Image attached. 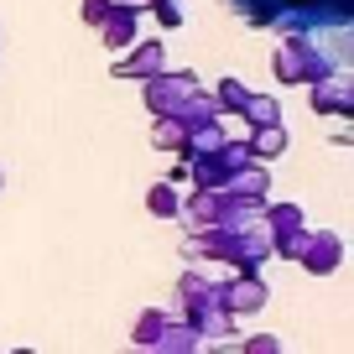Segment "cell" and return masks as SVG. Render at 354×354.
I'll return each instance as SVG.
<instances>
[{"label":"cell","mask_w":354,"mask_h":354,"mask_svg":"<svg viewBox=\"0 0 354 354\" xmlns=\"http://www.w3.org/2000/svg\"><path fill=\"white\" fill-rule=\"evenodd\" d=\"M277 84H318L328 73H349V26H328V32H287L271 57Z\"/></svg>","instance_id":"obj_1"},{"label":"cell","mask_w":354,"mask_h":354,"mask_svg":"<svg viewBox=\"0 0 354 354\" xmlns=\"http://www.w3.org/2000/svg\"><path fill=\"white\" fill-rule=\"evenodd\" d=\"M183 255L188 261H224L234 271H261L271 261V240L261 230V214H234V219L209 224V230H188Z\"/></svg>","instance_id":"obj_2"},{"label":"cell","mask_w":354,"mask_h":354,"mask_svg":"<svg viewBox=\"0 0 354 354\" xmlns=\"http://www.w3.org/2000/svg\"><path fill=\"white\" fill-rule=\"evenodd\" d=\"M261 230H266V240H271V255H277V261H297L302 240H308V214H302V203H266Z\"/></svg>","instance_id":"obj_3"},{"label":"cell","mask_w":354,"mask_h":354,"mask_svg":"<svg viewBox=\"0 0 354 354\" xmlns=\"http://www.w3.org/2000/svg\"><path fill=\"white\" fill-rule=\"evenodd\" d=\"M214 302H219L230 318H250V313H266L271 302V281L261 271H234V277L214 281Z\"/></svg>","instance_id":"obj_4"},{"label":"cell","mask_w":354,"mask_h":354,"mask_svg":"<svg viewBox=\"0 0 354 354\" xmlns=\"http://www.w3.org/2000/svg\"><path fill=\"white\" fill-rule=\"evenodd\" d=\"M198 73H193V68H183V73H177V68H162V73H151L141 84V100H146V110L151 115H177L183 110V100H193V94H198Z\"/></svg>","instance_id":"obj_5"},{"label":"cell","mask_w":354,"mask_h":354,"mask_svg":"<svg viewBox=\"0 0 354 354\" xmlns=\"http://www.w3.org/2000/svg\"><path fill=\"white\" fill-rule=\"evenodd\" d=\"M177 318L188 323L193 333L203 339V349L219 354V349H240V318H230V313L219 308V302H203V308H188L177 313Z\"/></svg>","instance_id":"obj_6"},{"label":"cell","mask_w":354,"mask_h":354,"mask_svg":"<svg viewBox=\"0 0 354 354\" xmlns=\"http://www.w3.org/2000/svg\"><path fill=\"white\" fill-rule=\"evenodd\" d=\"M224 198L234 203V214H261L271 203V167L266 162H250L224 183Z\"/></svg>","instance_id":"obj_7"},{"label":"cell","mask_w":354,"mask_h":354,"mask_svg":"<svg viewBox=\"0 0 354 354\" xmlns=\"http://www.w3.org/2000/svg\"><path fill=\"white\" fill-rule=\"evenodd\" d=\"M297 266L308 277H333L344 266V234L339 230H308V240L297 250Z\"/></svg>","instance_id":"obj_8"},{"label":"cell","mask_w":354,"mask_h":354,"mask_svg":"<svg viewBox=\"0 0 354 354\" xmlns=\"http://www.w3.org/2000/svg\"><path fill=\"white\" fill-rule=\"evenodd\" d=\"M141 16H146V6H136V0H115L110 16H104L94 32H100V42L110 47V53H125V47L141 42Z\"/></svg>","instance_id":"obj_9"},{"label":"cell","mask_w":354,"mask_h":354,"mask_svg":"<svg viewBox=\"0 0 354 354\" xmlns=\"http://www.w3.org/2000/svg\"><path fill=\"white\" fill-rule=\"evenodd\" d=\"M162 68H167V47L156 42V37H141L136 47H125V53L115 57L110 73H115V78H136V84H146V78L162 73Z\"/></svg>","instance_id":"obj_10"},{"label":"cell","mask_w":354,"mask_h":354,"mask_svg":"<svg viewBox=\"0 0 354 354\" xmlns=\"http://www.w3.org/2000/svg\"><path fill=\"white\" fill-rule=\"evenodd\" d=\"M177 219H188V230H209V224H224L234 219V203L224 198V188H193L183 198V214Z\"/></svg>","instance_id":"obj_11"},{"label":"cell","mask_w":354,"mask_h":354,"mask_svg":"<svg viewBox=\"0 0 354 354\" xmlns=\"http://www.w3.org/2000/svg\"><path fill=\"white\" fill-rule=\"evenodd\" d=\"M313 115H328V120H339V115L354 110V88H349V73H328L313 84Z\"/></svg>","instance_id":"obj_12"},{"label":"cell","mask_w":354,"mask_h":354,"mask_svg":"<svg viewBox=\"0 0 354 354\" xmlns=\"http://www.w3.org/2000/svg\"><path fill=\"white\" fill-rule=\"evenodd\" d=\"M172 302H177L172 313H188V308H203V302H214V277H203L198 266H188V271L177 277V287H172Z\"/></svg>","instance_id":"obj_13"},{"label":"cell","mask_w":354,"mask_h":354,"mask_svg":"<svg viewBox=\"0 0 354 354\" xmlns=\"http://www.w3.org/2000/svg\"><path fill=\"white\" fill-rule=\"evenodd\" d=\"M146 354H209V349H203V339H198V333H193L188 323L172 313V323L162 328V339H156Z\"/></svg>","instance_id":"obj_14"},{"label":"cell","mask_w":354,"mask_h":354,"mask_svg":"<svg viewBox=\"0 0 354 354\" xmlns=\"http://www.w3.org/2000/svg\"><path fill=\"white\" fill-rule=\"evenodd\" d=\"M188 183H193V188H224V183H230L224 146H219V151H203V156H188Z\"/></svg>","instance_id":"obj_15"},{"label":"cell","mask_w":354,"mask_h":354,"mask_svg":"<svg viewBox=\"0 0 354 354\" xmlns=\"http://www.w3.org/2000/svg\"><path fill=\"white\" fill-rule=\"evenodd\" d=\"M167 323H172V308H146L141 318L131 323V344H136V349H151V344L162 339Z\"/></svg>","instance_id":"obj_16"},{"label":"cell","mask_w":354,"mask_h":354,"mask_svg":"<svg viewBox=\"0 0 354 354\" xmlns=\"http://www.w3.org/2000/svg\"><path fill=\"white\" fill-rule=\"evenodd\" d=\"M250 151H255V162H266L271 167V156H281L287 151V125H261V131H250Z\"/></svg>","instance_id":"obj_17"},{"label":"cell","mask_w":354,"mask_h":354,"mask_svg":"<svg viewBox=\"0 0 354 354\" xmlns=\"http://www.w3.org/2000/svg\"><path fill=\"white\" fill-rule=\"evenodd\" d=\"M240 120L250 125V131H261V125H277V120H281V104L271 100V94H245Z\"/></svg>","instance_id":"obj_18"},{"label":"cell","mask_w":354,"mask_h":354,"mask_svg":"<svg viewBox=\"0 0 354 354\" xmlns=\"http://www.w3.org/2000/svg\"><path fill=\"white\" fill-rule=\"evenodd\" d=\"M146 209L156 214V219H177L183 214V193H177V183H151V193H146Z\"/></svg>","instance_id":"obj_19"},{"label":"cell","mask_w":354,"mask_h":354,"mask_svg":"<svg viewBox=\"0 0 354 354\" xmlns=\"http://www.w3.org/2000/svg\"><path fill=\"white\" fill-rule=\"evenodd\" d=\"M151 146L156 151H183V120H177V115H156L151 120Z\"/></svg>","instance_id":"obj_20"},{"label":"cell","mask_w":354,"mask_h":354,"mask_svg":"<svg viewBox=\"0 0 354 354\" xmlns=\"http://www.w3.org/2000/svg\"><path fill=\"white\" fill-rule=\"evenodd\" d=\"M245 94H250V88H245L234 73H224V78H219V88H214V104H219V115H240Z\"/></svg>","instance_id":"obj_21"},{"label":"cell","mask_w":354,"mask_h":354,"mask_svg":"<svg viewBox=\"0 0 354 354\" xmlns=\"http://www.w3.org/2000/svg\"><path fill=\"white\" fill-rule=\"evenodd\" d=\"M146 6H151V16L162 26H188V6L183 0H146Z\"/></svg>","instance_id":"obj_22"},{"label":"cell","mask_w":354,"mask_h":354,"mask_svg":"<svg viewBox=\"0 0 354 354\" xmlns=\"http://www.w3.org/2000/svg\"><path fill=\"white\" fill-rule=\"evenodd\" d=\"M240 354H287V344L277 333H250V339H240Z\"/></svg>","instance_id":"obj_23"},{"label":"cell","mask_w":354,"mask_h":354,"mask_svg":"<svg viewBox=\"0 0 354 354\" xmlns=\"http://www.w3.org/2000/svg\"><path fill=\"white\" fill-rule=\"evenodd\" d=\"M110 6H115V0H84V6H78V16H84V26H100L104 16H110Z\"/></svg>","instance_id":"obj_24"},{"label":"cell","mask_w":354,"mask_h":354,"mask_svg":"<svg viewBox=\"0 0 354 354\" xmlns=\"http://www.w3.org/2000/svg\"><path fill=\"white\" fill-rule=\"evenodd\" d=\"M11 354H37V349H11Z\"/></svg>","instance_id":"obj_25"},{"label":"cell","mask_w":354,"mask_h":354,"mask_svg":"<svg viewBox=\"0 0 354 354\" xmlns=\"http://www.w3.org/2000/svg\"><path fill=\"white\" fill-rule=\"evenodd\" d=\"M0 193H6V172H0Z\"/></svg>","instance_id":"obj_26"},{"label":"cell","mask_w":354,"mask_h":354,"mask_svg":"<svg viewBox=\"0 0 354 354\" xmlns=\"http://www.w3.org/2000/svg\"><path fill=\"white\" fill-rule=\"evenodd\" d=\"M131 354H146V349H131Z\"/></svg>","instance_id":"obj_27"},{"label":"cell","mask_w":354,"mask_h":354,"mask_svg":"<svg viewBox=\"0 0 354 354\" xmlns=\"http://www.w3.org/2000/svg\"><path fill=\"white\" fill-rule=\"evenodd\" d=\"M136 6H146V0H136Z\"/></svg>","instance_id":"obj_28"}]
</instances>
